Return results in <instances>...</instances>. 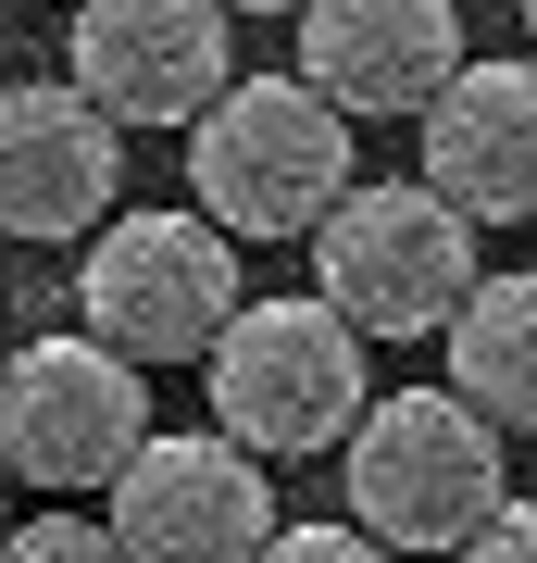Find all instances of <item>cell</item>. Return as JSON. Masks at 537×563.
I'll return each mask as SVG.
<instances>
[{"mask_svg":"<svg viewBox=\"0 0 537 563\" xmlns=\"http://www.w3.org/2000/svg\"><path fill=\"white\" fill-rule=\"evenodd\" d=\"M362 325L325 301V288H300V301H250L238 288V313L213 325V426L238 451L262 463H313V451H338L350 439V413L376 401V376H362Z\"/></svg>","mask_w":537,"mask_h":563,"instance_id":"2","label":"cell"},{"mask_svg":"<svg viewBox=\"0 0 537 563\" xmlns=\"http://www.w3.org/2000/svg\"><path fill=\"white\" fill-rule=\"evenodd\" d=\"M250 563H400V551H376V539H362V526H262V551Z\"/></svg>","mask_w":537,"mask_h":563,"instance_id":"14","label":"cell"},{"mask_svg":"<svg viewBox=\"0 0 537 563\" xmlns=\"http://www.w3.org/2000/svg\"><path fill=\"white\" fill-rule=\"evenodd\" d=\"M150 439V388L113 339H13L0 351V476L25 488H113V463Z\"/></svg>","mask_w":537,"mask_h":563,"instance_id":"6","label":"cell"},{"mask_svg":"<svg viewBox=\"0 0 537 563\" xmlns=\"http://www.w3.org/2000/svg\"><path fill=\"white\" fill-rule=\"evenodd\" d=\"M276 526V476L225 426H150L113 463V539L125 563H250Z\"/></svg>","mask_w":537,"mask_h":563,"instance_id":"7","label":"cell"},{"mask_svg":"<svg viewBox=\"0 0 537 563\" xmlns=\"http://www.w3.org/2000/svg\"><path fill=\"white\" fill-rule=\"evenodd\" d=\"M425 139V188L462 213V225H537V51L513 63H476L462 51L413 113Z\"/></svg>","mask_w":537,"mask_h":563,"instance_id":"10","label":"cell"},{"mask_svg":"<svg viewBox=\"0 0 537 563\" xmlns=\"http://www.w3.org/2000/svg\"><path fill=\"white\" fill-rule=\"evenodd\" d=\"M450 563H537V501H513V488H500V514H488Z\"/></svg>","mask_w":537,"mask_h":563,"instance_id":"15","label":"cell"},{"mask_svg":"<svg viewBox=\"0 0 537 563\" xmlns=\"http://www.w3.org/2000/svg\"><path fill=\"white\" fill-rule=\"evenodd\" d=\"M0 526H13V514H0Z\"/></svg>","mask_w":537,"mask_h":563,"instance_id":"19","label":"cell"},{"mask_svg":"<svg viewBox=\"0 0 537 563\" xmlns=\"http://www.w3.org/2000/svg\"><path fill=\"white\" fill-rule=\"evenodd\" d=\"M450 339V388L476 401L500 439H537V276H476L462 288V313L438 325Z\"/></svg>","mask_w":537,"mask_h":563,"instance_id":"12","label":"cell"},{"mask_svg":"<svg viewBox=\"0 0 537 563\" xmlns=\"http://www.w3.org/2000/svg\"><path fill=\"white\" fill-rule=\"evenodd\" d=\"M125 201V125L76 76H0V239H88Z\"/></svg>","mask_w":537,"mask_h":563,"instance_id":"9","label":"cell"},{"mask_svg":"<svg viewBox=\"0 0 537 563\" xmlns=\"http://www.w3.org/2000/svg\"><path fill=\"white\" fill-rule=\"evenodd\" d=\"M238 313V239L213 213H100L88 225V263H76V325L113 339L125 363H200L213 325Z\"/></svg>","mask_w":537,"mask_h":563,"instance_id":"5","label":"cell"},{"mask_svg":"<svg viewBox=\"0 0 537 563\" xmlns=\"http://www.w3.org/2000/svg\"><path fill=\"white\" fill-rule=\"evenodd\" d=\"M63 76H76L113 125H188L225 76H238V13H225V0H76Z\"/></svg>","mask_w":537,"mask_h":563,"instance_id":"8","label":"cell"},{"mask_svg":"<svg viewBox=\"0 0 537 563\" xmlns=\"http://www.w3.org/2000/svg\"><path fill=\"white\" fill-rule=\"evenodd\" d=\"M0 76H13V13H0Z\"/></svg>","mask_w":537,"mask_h":563,"instance_id":"17","label":"cell"},{"mask_svg":"<svg viewBox=\"0 0 537 563\" xmlns=\"http://www.w3.org/2000/svg\"><path fill=\"white\" fill-rule=\"evenodd\" d=\"M0 563H125V539L88 514H25V526H0Z\"/></svg>","mask_w":537,"mask_h":563,"instance_id":"13","label":"cell"},{"mask_svg":"<svg viewBox=\"0 0 537 563\" xmlns=\"http://www.w3.org/2000/svg\"><path fill=\"white\" fill-rule=\"evenodd\" d=\"M450 63H462V0H300V76L350 125L425 113V88Z\"/></svg>","mask_w":537,"mask_h":563,"instance_id":"11","label":"cell"},{"mask_svg":"<svg viewBox=\"0 0 537 563\" xmlns=\"http://www.w3.org/2000/svg\"><path fill=\"white\" fill-rule=\"evenodd\" d=\"M350 526L376 551H462L476 526L500 514L513 463H500V426L462 401V388H400V401H362L350 413Z\"/></svg>","mask_w":537,"mask_h":563,"instance_id":"3","label":"cell"},{"mask_svg":"<svg viewBox=\"0 0 537 563\" xmlns=\"http://www.w3.org/2000/svg\"><path fill=\"white\" fill-rule=\"evenodd\" d=\"M476 276H488L476 225H462L425 176H388V188L350 176L338 201L313 213V288L362 325V339H438Z\"/></svg>","mask_w":537,"mask_h":563,"instance_id":"4","label":"cell"},{"mask_svg":"<svg viewBox=\"0 0 537 563\" xmlns=\"http://www.w3.org/2000/svg\"><path fill=\"white\" fill-rule=\"evenodd\" d=\"M0 351H13V339H0Z\"/></svg>","mask_w":537,"mask_h":563,"instance_id":"20","label":"cell"},{"mask_svg":"<svg viewBox=\"0 0 537 563\" xmlns=\"http://www.w3.org/2000/svg\"><path fill=\"white\" fill-rule=\"evenodd\" d=\"M525 51H537V0H525Z\"/></svg>","mask_w":537,"mask_h":563,"instance_id":"18","label":"cell"},{"mask_svg":"<svg viewBox=\"0 0 537 563\" xmlns=\"http://www.w3.org/2000/svg\"><path fill=\"white\" fill-rule=\"evenodd\" d=\"M225 13H300V0H225Z\"/></svg>","mask_w":537,"mask_h":563,"instance_id":"16","label":"cell"},{"mask_svg":"<svg viewBox=\"0 0 537 563\" xmlns=\"http://www.w3.org/2000/svg\"><path fill=\"white\" fill-rule=\"evenodd\" d=\"M176 139H188V201L225 239H313V213L350 188V113L313 76H225Z\"/></svg>","mask_w":537,"mask_h":563,"instance_id":"1","label":"cell"}]
</instances>
